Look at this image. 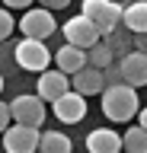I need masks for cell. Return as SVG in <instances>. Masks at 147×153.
<instances>
[{"label": "cell", "mask_w": 147, "mask_h": 153, "mask_svg": "<svg viewBox=\"0 0 147 153\" xmlns=\"http://www.w3.org/2000/svg\"><path fill=\"white\" fill-rule=\"evenodd\" d=\"M141 108L137 99V86L131 83H109L102 89V112L109 121H131Z\"/></svg>", "instance_id": "6da1fadb"}, {"label": "cell", "mask_w": 147, "mask_h": 153, "mask_svg": "<svg viewBox=\"0 0 147 153\" xmlns=\"http://www.w3.org/2000/svg\"><path fill=\"white\" fill-rule=\"evenodd\" d=\"M13 54H16V64H19L22 70H35V74H42V70L51 64V51L45 48V38L22 35V42L16 45Z\"/></svg>", "instance_id": "7a4b0ae2"}, {"label": "cell", "mask_w": 147, "mask_h": 153, "mask_svg": "<svg viewBox=\"0 0 147 153\" xmlns=\"http://www.w3.org/2000/svg\"><path fill=\"white\" fill-rule=\"evenodd\" d=\"M51 112H54V118L61 124H77L87 118V96L77 93V89H67L51 102Z\"/></svg>", "instance_id": "3957f363"}, {"label": "cell", "mask_w": 147, "mask_h": 153, "mask_svg": "<svg viewBox=\"0 0 147 153\" xmlns=\"http://www.w3.org/2000/svg\"><path fill=\"white\" fill-rule=\"evenodd\" d=\"M10 115H13V121H19V124L42 128L45 124V99L39 93L35 96H16L10 102Z\"/></svg>", "instance_id": "277c9868"}, {"label": "cell", "mask_w": 147, "mask_h": 153, "mask_svg": "<svg viewBox=\"0 0 147 153\" xmlns=\"http://www.w3.org/2000/svg\"><path fill=\"white\" fill-rule=\"evenodd\" d=\"M19 29H22V35H29V38H48L58 29V22H54L48 7H29L19 19Z\"/></svg>", "instance_id": "5b68a950"}, {"label": "cell", "mask_w": 147, "mask_h": 153, "mask_svg": "<svg viewBox=\"0 0 147 153\" xmlns=\"http://www.w3.org/2000/svg\"><path fill=\"white\" fill-rule=\"evenodd\" d=\"M39 128H32V124H19L13 121L7 131H3V147L10 153H32L39 150Z\"/></svg>", "instance_id": "8992f818"}, {"label": "cell", "mask_w": 147, "mask_h": 153, "mask_svg": "<svg viewBox=\"0 0 147 153\" xmlns=\"http://www.w3.org/2000/svg\"><path fill=\"white\" fill-rule=\"evenodd\" d=\"M64 35H67L70 45H80V48H90V45H96L99 38H102V29L93 22L90 16H70L67 22H64Z\"/></svg>", "instance_id": "52a82bcc"}, {"label": "cell", "mask_w": 147, "mask_h": 153, "mask_svg": "<svg viewBox=\"0 0 147 153\" xmlns=\"http://www.w3.org/2000/svg\"><path fill=\"white\" fill-rule=\"evenodd\" d=\"M83 16H90L102 32H112V29L122 22V7L112 3V0H83Z\"/></svg>", "instance_id": "ba28073f"}, {"label": "cell", "mask_w": 147, "mask_h": 153, "mask_svg": "<svg viewBox=\"0 0 147 153\" xmlns=\"http://www.w3.org/2000/svg\"><path fill=\"white\" fill-rule=\"evenodd\" d=\"M67 89H70V74H64L61 67L58 70H48V67H45L39 74V96L45 102H54V99H58L61 93H67Z\"/></svg>", "instance_id": "9c48e42d"}, {"label": "cell", "mask_w": 147, "mask_h": 153, "mask_svg": "<svg viewBox=\"0 0 147 153\" xmlns=\"http://www.w3.org/2000/svg\"><path fill=\"white\" fill-rule=\"evenodd\" d=\"M70 89H77L83 96H96V93L106 89V76H102L99 67L87 64V67H80L77 74H70Z\"/></svg>", "instance_id": "30bf717a"}, {"label": "cell", "mask_w": 147, "mask_h": 153, "mask_svg": "<svg viewBox=\"0 0 147 153\" xmlns=\"http://www.w3.org/2000/svg\"><path fill=\"white\" fill-rule=\"evenodd\" d=\"M118 70H122V80H125V83L147 86V54H144V51L125 54V57H122V64H118Z\"/></svg>", "instance_id": "8fae6325"}, {"label": "cell", "mask_w": 147, "mask_h": 153, "mask_svg": "<svg viewBox=\"0 0 147 153\" xmlns=\"http://www.w3.org/2000/svg\"><path fill=\"white\" fill-rule=\"evenodd\" d=\"M87 150L90 153H118L122 150V134L112 128H96L87 134Z\"/></svg>", "instance_id": "7c38bea8"}, {"label": "cell", "mask_w": 147, "mask_h": 153, "mask_svg": "<svg viewBox=\"0 0 147 153\" xmlns=\"http://www.w3.org/2000/svg\"><path fill=\"white\" fill-rule=\"evenodd\" d=\"M54 61H58V67L64 70V74H77L80 67H87V48H80V45H64L54 51Z\"/></svg>", "instance_id": "4fadbf2b"}, {"label": "cell", "mask_w": 147, "mask_h": 153, "mask_svg": "<svg viewBox=\"0 0 147 153\" xmlns=\"http://www.w3.org/2000/svg\"><path fill=\"white\" fill-rule=\"evenodd\" d=\"M122 26L131 29V32H147V0H134L122 10Z\"/></svg>", "instance_id": "5bb4252c"}, {"label": "cell", "mask_w": 147, "mask_h": 153, "mask_svg": "<svg viewBox=\"0 0 147 153\" xmlns=\"http://www.w3.org/2000/svg\"><path fill=\"white\" fill-rule=\"evenodd\" d=\"M70 147L74 143L64 131H42L39 134V150H45V153H67Z\"/></svg>", "instance_id": "9a60e30c"}, {"label": "cell", "mask_w": 147, "mask_h": 153, "mask_svg": "<svg viewBox=\"0 0 147 153\" xmlns=\"http://www.w3.org/2000/svg\"><path fill=\"white\" fill-rule=\"evenodd\" d=\"M122 150H128V153H147V131L141 128V124H134V128H128V131L122 134Z\"/></svg>", "instance_id": "2e32d148"}, {"label": "cell", "mask_w": 147, "mask_h": 153, "mask_svg": "<svg viewBox=\"0 0 147 153\" xmlns=\"http://www.w3.org/2000/svg\"><path fill=\"white\" fill-rule=\"evenodd\" d=\"M87 64L99 67V70H106V67L112 64V45H106V42L90 45V48H87Z\"/></svg>", "instance_id": "e0dca14e"}, {"label": "cell", "mask_w": 147, "mask_h": 153, "mask_svg": "<svg viewBox=\"0 0 147 153\" xmlns=\"http://www.w3.org/2000/svg\"><path fill=\"white\" fill-rule=\"evenodd\" d=\"M13 29H16V19H13L10 7H3V10H0V42H3V38H10Z\"/></svg>", "instance_id": "ac0fdd59"}, {"label": "cell", "mask_w": 147, "mask_h": 153, "mask_svg": "<svg viewBox=\"0 0 147 153\" xmlns=\"http://www.w3.org/2000/svg\"><path fill=\"white\" fill-rule=\"evenodd\" d=\"M102 76H106V86H109V83H125V80H122V70H118V67H112V64L102 70Z\"/></svg>", "instance_id": "d6986e66"}, {"label": "cell", "mask_w": 147, "mask_h": 153, "mask_svg": "<svg viewBox=\"0 0 147 153\" xmlns=\"http://www.w3.org/2000/svg\"><path fill=\"white\" fill-rule=\"evenodd\" d=\"M10 121H13V115H10V105L7 102H0V134L10 128Z\"/></svg>", "instance_id": "ffe728a7"}, {"label": "cell", "mask_w": 147, "mask_h": 153, "mask_svg": "<svg viewBox=\"0 0 147 153\" xmlns=\"http://www.w3.org/2000/svg\"><path fill=\"white\" fill-rule=\"evenodd\" d=\"M35 3H42V7H48V10H64L70 0H35Z\"/></svg>", "instance_id": "44dd1931"}, {"label": "cell", "mask_w": 147, "mask_h": 153, "mask_svg": "<svg viewBox=\"0 0 147 153\" xmlns=\"http://www.w3.org/2000/svg\"><path fill=\"white\" fill-rule=\"evenodd\" d=\"M29 3H35V0H3V7H10V10H26Z\"/></svg>", "instance_id": "7402d4cb"}, {"label": "cell", "mask_w": 147, "mask_h": 153, "mask_svg": "<svg viewBox=\"0 0 147 153\" xmlns=\"http://www.w3.org/2000/svg\"><path fill=\"white\" fill-rule=\"evenodd\" d=\"M137 51L147 54V32H137Z\"/></svg>", "instance_id": "603a6c76"}, {"label": "cell", "mask_w": 147, "mask_h": 153, "mask_svg": "<svg viewBox=\"0 0 147 153\" xmlns=\"http://www.w3.org/2000/svg\"><path fill=\"white\" fill-rule=\"evenodd\" d=\"M137 124L147 131V105H144V108H137Z\"/></svg>", "instance_id": "cb8c5ba5"}, {"label": "cell", "mask_w": 147, "mask_h": 153, "mask_svg": "<svg viewBox=\"0 0 147 153\" xmlns=\"http://www.w3.org/2000/svg\"><path fill=\"white\" fill-rule=\"evenodd\" d=\"M0 93H3V74H0Z\"/></svg>", "instance_id": "d4e9b609"}]
</instances>
